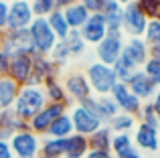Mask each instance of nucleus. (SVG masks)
<instances>
[{
    "label": "nucleus",
    "mask_w": 160,
    "mask_h": 158,
    "mask_svg": "<svg viewBox=\"0 0 160 158\" xmlns=\"http://www.w3.org/2000/svg\"><path fill=\"white\" fill-rule=\"evenodd\" d=\"M47 106V97H45L43 87H32V85H22L18 91L14 106V114L24 122H31V118H35L43 107Z\"/></svg>",
    "instance_id": "1"
},
{
    "label": "nucleus",
    "mask_w": 160,
    "mask_h": 158,
    "mask_svg": "<svg viewBox=\"0 0 160 158\" xmlns=\"http://www.w3.org/2000/svg\"><path fill=\"white\" fill-rule=\"evenodd\" d=\"M85 77H87V81H89L91 93H95L98 97L109 95V93H112V89L116 87V83H118L113 69L109 67V65L99 63V61H93V63L87 67Z\"/></svg>",
    "instance_id": "2"
},
{
    "label": "nucleus",
    "mask_w": 160,
    "mask_h": 158,
    "mask_svg": "<svg viewBox=\"0 0 160 158\" xmlns=\"http://www.w3.org/2000/svg\"><path fill=\"white\" fill-rule=\"evenodd\" d=\"M28 35H31L37 55H49L53 51V47L59 43V39L55 37V32L49 27L47 18H41V16H35V20L28 27Z\"/></svg>",
    "instance_id": "3"
},
{
    "label": "nucleus",
    "mask_w": 160,
    "mask_h": 158,
    "mask_svg": "<svg viewBox=\"0 0 160 158\" xmlns=\"http://www.w3.org/2000/svg\"><path fill=\"white\" fill-rule=\"evenodd\" d=\"M124 32L122 31H108V35L102 39V43L95 45V57L99 63L112 67L124 51Z\"/></svg>",
    "instance_id": "4"
},
{
    "label": "nucleus",
    "mask_w": 160,
    "mask_h": 158,
    "mask_svg": "<svg viewBox=\"0 0 160 158\" xmlns=\"http://www.w3.org/2000/svg\"><path fill=\"white\" fill-rule=\"evenodd\" d=\"M41 136H37L35 132L24 130V132H16L8 144H10L14 158H39L41 154Z\"/></svg>",
    "instance_id": "5"
},
{
    "label": "nucleus",
    "mask_w": 160,
    "mask_h": 158,
    "mask_svg": "<svg viewBox=\"0 0 160 158\" xmlns=\"http://www.w3.org/2000/svg\"><path fill=\"white\" fill-rule=\"evenodd\" d=\"M2 51L8 57L14 55H31L35 57V47H32L28 28L24 31H4V41H2Z\"/></svg>",
    "instance_id": "6"
},
{
    "label": "nucleus",
    "mask_w": 160,
    "mask_h": 158,
    "mask_svg": "<svg viewBox=\"0 0 160 158\" xmlns=\"http://www.w3.org/2000/svg\"><path fill=\"white\" fill-rule=\"evenodd\" d=\"M69 118H71V122H73V130H75V134L87 136V138H89L93 132H98L99 128L103 126L102 120H99L98 116L93 114V111L85 110V107L79 106V103H75V106L71 107Z\"/></svg>",
    "instance_id": "7"
},
{
    "label": "nucleus",
    "mask_w": 160,
    "mask_h": 158,
    "mask_svg": "<svg viewBox=\"0 0 160 158\" xmlns=\"http://www.w3.org/2000/svg\"><path fill=\"white\" fill-rule=\"evenodd\" d=\"M63 87H65V93H67V97L71 99L73 106L75 103H83L85 99H89L91 95H93L85 73H81V71L67 73L65 79H63Z\"/></svg>",
    "instance_id": "8"
},
{
    "label": "nucleus",
    "mask_w": 160,
    "mask_h": 158,
    "mask_svg": "<svg viewBox=\"0 0 160 158\" xmlns=\"http://www.w3.org/2000/svg\"><path fill=\"white\" fill-rule=\"evenodd\" d=\"M67 110H69L67 106H61V103H49L47 101V106H45L35 118H31V122H28L31 132H35L37 136L45 138V136H47V130L51 128V124L59 118V116L67 114Z\"/></svg>",
    "instance_id": "9"
},
{
    "label": "nucleus",
    "mask_w": 160,
    "mask_h": 158,
    "mask_svg": "<svg viewBox=\"0 0 160 158\" xmlns=\"http://www.w3.org/2000/svg\"><path fill=\"white\" fill-rule=\"evenodd\" d=\"M35 20L28 0H12L8 2V24L6 31H24Z\"/></svg>",
    "instance_id": "10"
},
{
    "label": "nucleus",
    "mask_w": 160,
    "mask_h": 158,
    "mask_svg": "<svg viewBox=\"0 0 160 158\" xmlns=\"http://www.w3.org/2000/svg\"><path fill=\"white\" fill-rule=\"evenodd\" d=\"M148 27L146 14L138 8L136 2L124 6V18H122V32L124 37H144V31Z\"/></svg>",
    "instance_id": "11"
},
{
    "label": "nucleus",
    "mask_w": 160,
    "mask_h": 158,
    "mask_svg": "<svg viewBox=\"0 0 160 158\" xmlns=\"http://www.w3.org/2000/svg\"><path fill=\"white\" fill-rule=\"evenodd\" d=\"M59 73H61V69L49 59V55H35L32 57V75L27 85L43 87L47 79H59Z\"/></svg>",
    "instance_id": "12"
},
{
    "label": "nucleus",
    "mask_w": 160,
    "mask_h": 158,
    "mask_svg": "<svg viewBox=\"0 0 160 158\" xmlns=\"http://www.w3.org/2000/svg\"><path fill=\"white\" fill-rule=\"evenodd\" d=\"M132 138H134L138 152H142V154H154V152L160 150V130H156L152 126L138 122Z\"/></svg>",
    "instance_id": "13"
},
{
    "label": "nucleus",
    "mask_w": 160,
    "mask_h": 158,
    "mask_svg": "<svg viewBox=\"0 0 160 158\" xmlns=\"http://www.w3.org/2000/svg\"><path fill=\"white\" fill-rule=\"evenodd\" d=\"M109 97L116 101L118 110H120L122 114L138 118V114H140V110H142V101L128 89L126 83H116V87H113L112 93H109Z\"/></svg>",
    "instance_id": "14"
},
{
    "label": "nucleus",
    "mask_w": 160,
    "mask_h": 158,
    "mask_svg": "<svg viewBox=\"0 0 160 158\" xmlns=\"http://www.w3.org/2000/svg\"><path fill=\"white\" fill-rule=\"evenodd\" d=\"M122 57L130 61L136 69H142L144 63L148 61L150 53H148V43H146L142 37H130V39L124 41V51H122Z\"/></svg>",
    "instance_id": "15"
},
{
    "label": "nucleus",
    "mask_w": 160,
    "mask_h": 158,
    "mask_svg": "<svg viewBox=\"0 0 160 158\" xmlns=\"http://www.w3.org/2000/svg\"><path fill=\"white\" fill-rule=\"evenodd\" d=\"M32 75V57L31 55H14L10 57L6 77H10L16 85H27L28 79Z\"/></svg>",
    "instance_id": "16"
},
{
    "label": "nucleus",
    "mask_w": 160,
    "mask_h": 158,
    "mask_svg": "<svg viewBox=\"0 0 160 158\" xmlns=\"http://www.w3.org/2000/svg\"><path fill=\"white\" fill-rule=\"evenodd\" d=\"M79 35L83 37V41H85L87 45H93V47H95V45L102 43V39L108 35V27H106V20H103L102 12L91 14L89 20H87V22L81 27Z\"/></svg>",
    "instance_id": "17"
},
{
    "label": "nucleus",
    "mask_w": 160,
    "mask_h": 158,
    "mask_svg": "<svg viewBox=\"0 0 160 158\" xmlns=\"http://www.w3.org/2000/svg\"><path fill=\"white\" fill-rule=\"evenodd\" d=\"M126 85H128V89L132 91L142 103L144 101H152L154 93H156V85L146 77V73L142 71V69H138V71L126 81Z\"/></svg>",
    "instance_id": "18"
},
{
    "label": "nucleus",
    "mask_w": 160,
    "mask_h": 158,
    "mask_svg": "<svg viewBox=\"0 0 160 158\" xmlns=\"http://www.w3.org/2000/svg\"><path fill=\"white\" fill-rule=\"evenodd\" d=\"M24 130H31L28 122L20 120L14 114V110L0 111V142H8L16 132H24Z\"/></svg>",
    "instance_id": "19"
},
{
    "label": "nucleus",
    "mask_w": 160,
    "mask_h": 158,
    "mask_svg": "<svg viewBox=\"0 0 160 158\" xmlns=\"http://www.w3.org/2000/svg\"><path fill=\"white\" fill-rule=\"evenodd\" d=\"M63 16H65V20H67V24H69L71 31H81V27L89 20L91 12L87 10L83 4L75 2V4H71V6L63 8Z\"/></svg>",
    "instance_id": "20"
},
{
    "label": "nucleus",
    "mask_w": 160,
    "mask_h": 158,
    "mask_svg": "<svg viewBox=\"0 0 160 158\" xmlns=\"http://www.w3.org/2000/svg\"><path fill=\"white\" fill-rule=\"evenodd\" d=\"M109 152L113 154V158H128V156L136 154L138 148H136V144H134L132 134H113Z\"/></svg>",
    "instance_id": "21"
},
{
    "label": "nucleus",
    "mask_w": 160,
    "mask_h": 158,
    "mask_svg": "<svg viewBox=\"0 0 160 158\" xmlns=\"http://www.w3.org/2000/svg\"><path fill=\"white\" fill-rule=\"evenodd\" d=\"M43 91H45V97H47L49 103H61V106H67V107L73 106L71 99L67 97V93H65L63 83L59 81V79H47V81L43 83Z\"/></svg>",
    "instance_id": "22"
},
{
    "label": "nucleus",
    "mask_w": 160,
    "mask_h": 158,
    "mask_svg": "<svg viewBox=\"0 0 160 158\" xmlns=\"http://www.w3.org/2000/svg\"><path fill=\"white\" fill-rule=\"evenodd\" d=\"M102 16L106 20L108 31H122V18H124V6L118 0H108V4L103 6Z\"/></svg>",
    "instance_id": "23"
},
{
    "label": "nucleus",
    "mask_w": 160,
    "mask_h": 158,
    "mask_svg": "<svg viewBox=\"0 0 160 158\" xmlns=\"http://www.w3.org/2000/svg\"><path fill=\"white\" fill-rule=\"evenodd\" d=\"M20 85H16L10 77H0V111L12 110L16 97H18Z\"/></svg>",
    "instance_id": "24"
},
{
    "label": "nucleus",
    "mask_w": 160,
    "mask_h": 158,
    "mask_svg": "<svg viewBox=\"0 0 160 158\" xmlns=\"http://www.w3.org/2000/svg\"><path fill=\"white\" fill-rule=\"evenodd\" d=\"M87 152H89V140H87V136L71 134L69 138H65V156L83 158Z\"/></svg>",
    "instance_id": "25"
},
{
    "label": "nucleus",
    "mask_w": 160,
    "mask_h": 158,
    "mask_svg": "<svg viewBox=\"0 0 160 158\" xmlns=\"http://www.w3.org/2000/svg\"><path fill=\"white\" fill-rule=\"evenodd\" d=\"M71 134H75V130H73V122H71V118H69V111L63 114V116H59V118L51 124V128L47 130L49 138H61V140H65V138H69Z\"/></svg>",
    "instance_id": "26"
},
{
    "label": "nucleus",
    "mask_w": 160,
    "mask_h": 158,
    "mask_svg": "<svg viewBox=\"0 0 160 158\" xmlns=\"http://www.w3.org/2000/svg\"><path fill=\"white\" fill-rule=\"evenodd\" d=\"M41 158H65V140L49 138L45 136L41 140Z\"/></svg>",
    "instance_id": "27"
},
{
    "label": "nucleus",
    "mask_w": 160,
    "mask_h": 158,
    "mask_svg": "<svg viewBox=\"0 0 160 158\" xmlns=\"http://www.w3.org/2000/svg\"><path fill=\"white\" fill-rule=\"evenodd\" d=\"M106 126L113 134H132L138 126V120L134 118V116H128V114H122L120 111L116 118L109 120V124H106Z\"/></svg>",
    "instance_id": "28"
},
{
    "label": "nucleus",
    "mask_w": 160,
    "mask_h": 158,
    "mask_svg": "<svg viewBox=\"0 0 160 158\" xmlns=\"http://www.w3.org/2000/svg\"><path fill=\"white\" fill-rule=\"evenodd\" d=\"M112 138H113V132L109 130L108 126H102L98 132H93V134L89 136V150H106L109 152V148H112Z\"/></svg>",
    "instance_id": "29"
},
{
    "label": "nucleus",
    "mask_w": 160,
    "mask_h": 158,
    "mask_svg": "<svg viewBox=\"0 0 160 158\" xmlns=\"http://www.w3.org/2000/svg\"><path fill=\"white\" fill-rule=\"evenodd\" d=\"M47 22H49L51 31L55 32V37H57L59 41H65L67 37H69L71 28H69V24H67L65 16H63V10H59V8H57L55 12H51V14L47 16Z\"/></svg>",
    "instance_id": "30"
},
{
    "label": "nucleus",
    "mask_w": 160,
    "mask_h": 158,
    "mask_svg": "<svg viewBox=\"0 0 160 158\" xmlns=\"http://www.w3.org/2000/svg\"><path fill=\"white\" fill-rule=\"evenodd\" d=\"M95 101H98V118L102 120V124L106 126V124H109V120L116 118L118 114H120V110H118L116 101H113L109 95H103V97H95Z\"/></svg>",
    "instance_id": "31"
},
{
    "label": "nucleus",
    "mask_w": 160,
    "mask_h": 158,
    "mask_svg": "<svg viewBox=\"0 0 160 158\" xmlns=\"http://www.w3.org/2000/svg\"><path fill=\"white\" fill-rule=\"evenodd\" d=\"M63 43H65V47H67V51H69L71 57H81V55H85L87 43L83 41V37L79 35V31H71L69 37H67Z\"/></svg>",
    "instance_id": "32"
},
{
    "label": "nucleus",
    "mask_w": 160,
    "mask_h": 158,
    "mask_svg": "<svg viewBox=\"0 0 160 158\" xmlns=\"http://www.w3.org/2000/svg\"><path fill=\"white\" fill-rule=\"evenodd\" d=\"M112 69H113V73H116V79H118V83H126L130 77L134 75V73L138 71L136 67H134L132 63H130L126 57H120V59L116 61V63L112 65Z\"/></svg>",
    "instance_id": "33"
},
{
    "label": "nucleus",
    "mask_w": 160,
    "mask_h": 158,
    "mask_svg": "<svg viewBox=\"0 0 160 158\" xmlns=\"http://www.w3.org/2000/svg\"><path fill=\"white\" fill-rule=\"evenodd\" d=\"M136 120L140 124H146V126H152V128H156V130H160V120L156 116V110H154L152 101H144L142 103V110H140V114H138Z\"/></svg>",
    "instance_id": "34"
},
{
    "label": "nucleus",
    "mask_w": 160,
    "mask_h": 158,
    "mask_svg": "<svg viewBox=\"0 0 160 158\" xmlns=\"http://www.w3.org/2000/svg\"><path fill=\"white\" fill-rule=\"evenodd\" d=\"M28 2H31L32 14H35V16H41V18H47L51 12L57 10L55 0H28Z\"/></svg>",
    "instance_id": "35"
},
{
    "label": "nucleus",
    "mask_w": 160,
    "mask_h": 158,
    "mask_svg": "<svg viewBox=\"0 0 160 158\" xmlns=\"http://www.w3.org/2000/svg\"><path fill=\"white\" fill-rule=\"evenodd\" d=\"M49 59H51L59 69H61L63 65L71 59V55H69V51H67V47H65V43H63V41H59V43L53 47V51L49 53Z\"/></svg>",
    "instance_id": "36"
},
{
    "label": "nucleus",
    "mask_w": 160,
    "mask_h": 158,
    "mask_svg": "<svg viewBox=\"0 0 160 158\" xmlns=\"http://www.w3.org/2000/svg\"><path fill=\"white\" fill-rule=\"evenodd\" d=\"M136 4L148 20H156L160 16V0H136Z\"/></svg>",
    "instance_id": "37"
},
{
    "label": "nucleus",
    "mask_w": 160,
    "mask_h": 158,
    "mask_svg": "<svg viewBox=\"0 0 160 158\" xmlns=\"http://www.w3.org/2000/svg\"><path fill=\"white\" fill-rule=\"evenodd\" d=\"M142 71L146 73V77L154 83V85H160V59H154V57H148V61L144 63Z\"/></svg>",
    "instance_id": "38"
},
{
    "label": "nucleus",
    "mask_w": 160,
    "mask_h": 158,
    "mask_svg": "<svg viewBox=\"0 0 160 158\" xmlns=\"http://www.w3.org/2000/svg\"><path fill=\"white\" fill-rule=\"evenodd\" d=\"M142 39L148 43V47L152 45H160V20H148V27L144 31V37Z\"/></svg>",
    "instance_id": "39"
},
{
    "label": "nucleus",
    "mask_w": 160,
    "mask_h": 158,
    "mask_svg": "<svg viewBox=\"0 0 160 158\" xmlns=\"http://www.w3.org/2000/svg\"><path fill=\"white\" fill-rule=\"evenodd\" d=\"M79 4H83L91 14H95V12H102L103 10V6L108 4V0H79Z\"/></svg>",
    "instance_id": "40"
},
{
    "label": "nucleus",
    "mask_w": 160,
    "mask_h": 158,
    "mask_svg": "<svg viewBox=\"0 0 160 158\" xmlns=\"http://www.w3.org/2000/svg\"><path fill=\"white\" fill-rule=\"evenodd\" d=\"M8 24V0H0V31H6Z\"/></svg>",
    "instance_id": "41"
},
{
    "label": "nucleus",
    "mask_w": 160,
    "mask_h": 158,
    "mask_svg": "<svg viewBox=\"0 0 160 158\" xmlns=\"http://www.w3.org/2000/svg\"><path fill=\"white\" fill-rule=\"evenodd\" d=\"M8 65H10V57L0 49V77H6L8 73Z\"/></svg>",
    "instance_id": "42"
},
{
    "label": "nucleus",
    "mask_w": 160,
    "mask_h": 158,
    "mask_svg": "<svg viewBox=\"0 0 160 158\" xmlns=\"http://www.w3.org/2000/svg\"><path fill=\"white\" fill-rule=\"evenodd\" d=\"M83 158H113L112 152H106V150H89Z\"/></svg>",
    "instance_id": "43"
},
{
    "label": "nucleus",
    "mask_w": 160,
    "mask_h": 158,
    "mask_svg": "<svg viewBox=\"0 0 160 158\" xmlns=\"http://www.w3.org/2000/svg\"><path fill=\"white\" fill-rule=\"evenodd\" d=\"M0 158H14V152L8 142H0Z\"/></svg>",
    "instance_id": "44"
},
{
    "label": "nucleus",
    "mask_w": 160,
    "mask_h": 158,
    "mask_svg": "<svg viewBox=\"0 0 160 158\" xmlns=\"http://www.w3.org/2000/svg\"><path fill=\"white\" fill-rule=\"evenodd\" d=\"M152 106H154L156 116H158V120H160V85L156 87V93H154V97H152Z\"/></svg>",
    "instance_id": "45"
},
{
    "label": "nucleus",
    "mask_w": 160,
    "mask_h": 158,
    "mask_svg": "<svg viewBox=\"0 0 160 158\" xmlns=\"http://www.w3.org/2000/svg\"><path fill=\"white\" fill-rule=\"evenodd\" d=\"M75 2H79V0H55V4H57L59 10H63V8L71 6V4H75Z\"/></svg>",
    "instance_id": "46"
},
{
    "label": "nucleus",
    "mask_w": 160,
    "mask_h": 158,
    "mask_svg": "<svg viewBox=\"0 0 160 158\" xmlns=\"http://www.w3.org/2000/svg\"><path fill=\"white\" fill-rule=\"evenodd\" d=\"M148 53H150V57H154V59H160V45L148 47Z\"/></svg>",
    "instance_id": "47"
},
{
    "label": "nucleus",
    "mask_w": 160,
    "mask_h": 158,
    "mask_svg": "<svg viewBox=\"0 0 160 158\" xmlns=\"http://www.w3.org/2000/svg\"><path fill=\"white\" fill-rule=\"evenodd\" d=\"M118 2L122 4V6H128V4H132V2H136V0H118Z\"/></svg>",
    "instance_id": "48"
},
{
    "label": "nucleus",
    "mask_w": 160,
    "mask_h": 158,
    "mask_svg": "<svg viewBox=\"0 0 160 158\" xmlns=\"http://www.w3.org/2000/svg\"><path fill=\"white\" fill-rule=\"evenodd\" d=\"M128 158H146L142 152H136V154H132V156H128Z\"/></svg>",
    "instance_id": "49"
},
{
    "label": "nucleus",
    "mask_w": 160,
    "mask_h": 158,
    "mask_svg": "<svg viewBox=\"0 0 160 158\" xmlns=\"http://www.w3.org/2000/svg\"><path fill=\"white\" fill-rule=\"evenodd\" d=\"M2 41H4V31H0V49H2Z\"/></svg>",
    "instance_id": "50"
},
{
    "label": "nucleus",
    "mask_w": 160,
    "mask_h": 158,
    "mask_svg": "<svg viewBox=\"0 0 160 158\" xmlns=\"http://www.w3.org/2000/svg\"><path fill=\"white\" fill-rule=\"evenodd\" d=\"M65 158H69V156H65Z\"/></svg>",
    "instance_id": "51"
},
{
    "label": "nucleus",
    "mask_w": 160,
    "mask_h": 158,
    "mask_svg": "<svg viewBox=\"0 0 160 158\" xmlns=\"http://www.w3.org/2000/svg\"><path fill=\"white\" fill-rule=\"evenodd\" d=\"M158 20H160V16H158Z\"/></svg>",
    "instance_id": "52"
},
{
    "label": "nucleus",
    "mask_w": 160,
    "mask_h": 158,
    "mask_svg": "<svg viewBox=\"0 0 160 158\" xmlns=\"http://www.w3.org/2000/svg\"><path fill=\"white\" fill-rule=\"evenodd\" d=\"M39 158H41V156H39Z\"/></svg>",
    "instance_id": "53"
}]
</instances>
